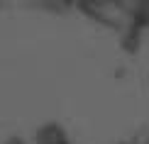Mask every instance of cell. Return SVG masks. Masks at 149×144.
<instances>
[{"label": "cell", "mask_w": 149, "mask_h": 144, "mask_svg": "<svg viewBox=\"0 0 149 144\" xmlns=\"http://www.w3.org/2000/svg\"><path fill=\"white\" fill-rule=\"evenodd\" d=\"M39 144H66V134L64 129L56 127V125H47L44 129L39 132Z\"/></svg>", "instance_id": "6da1fadb"}]
</instances>
